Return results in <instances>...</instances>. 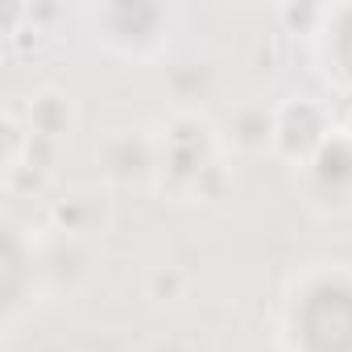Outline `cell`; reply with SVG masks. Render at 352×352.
Segmentation results:
<instances>
[{"label":"cell","instance_id":"cell-2","mask_svg":"<svg viewBox=\"0 0 352 352\" xmlns=\"http://www.w3.org/2000/svg\"><path fill=\"white\" fill-rule=\"evenodd\" d=\"M327 46H331V67H336V75L352 87V9L340 13V21H336Z\"/></svg>","mask_w":352,"mask_h":352},{"label":"cell","instance_id":"cell-1","mask_svg":"<svg viewBox=\"0 0 352 352\" xmlns=\"http://www.w3.org/2000/svg\"><path fill=\"white\" fill-rule=\"evenodd\" d=\"M282 340L290 352H352V261H315L290 278Z\"/></svg>","mask_w":352,"mask_h":352}]
</instances>
